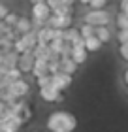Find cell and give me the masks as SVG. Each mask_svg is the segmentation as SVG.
I'll return each mask as SVG.
<instances>
[{"label":"cell","instance_id":"cell-1","mask_svg":"<svg viewBox=\"0 0 128 132\" xmlns=\"http://www.w3.org/2000/svg\"><path fill=\"white\" fill-rule=\"evenodd\" d=\"M75 127H77V119L68 111H53L47 119L49 132H74Z\"/></svg>","mask_w":128,"mask_h":132},{"label":"cell","instance_id":"cell-2","mask_svg":"<svg viewBox=\"0 0 128 132\" xmlns=\"http://www.w3.org/2000/svg\"><path fill=\"white\" fill-rule=\"evenodd\" d=\"M83 21L85 23H89V25H92V27H102V25H109L111 23V13H109L107 10H90L87 15L83 17Z\"/></svg>","mask_w":128,"mask_h":132},{"label":"cell","instance_id":"cell-3","mask_svg":"<svg viewBox=\"0 0 128 132\" xmlns=\"http://www.w3.org/2000/svg\"><path fill=\"white\" fill-rule=\"evenodd\" d=\"M49 15H51V8H49L47 2H36V4H32V19H34L36 27H44Z\"/></svg>","mask_w":128,"mask_h":132},{"label":"cell","instance_id":"cell-4","mask_svg":"<svg viewBox=\"0 0 128 132\" xmlns=\"http://www.w3.org/2000/svg\"><path fill=\"white\" fill-rule=\"evenodd\" d=\"M6 93H8L10 96H13V98H21V96H25V94L28 93V83L23 81L21 77L11 79L8 85H6Z\"/></svg>","mask_w":128,"mask_h":132},{"label":"cell","instance_id":"cell-5","mask_svg":"<svg viewBox=\"0 0 128 132\" xmlns=\"http://www.w3.org/2000/svg\"><path fill=\"white\" fill-rule=\"evenodd\" d=\"M45 25L51 28H68L72 25V13H51Z\"/></svg>","mask_w":128,"mask_h":132},{"label":"cell","instance_id":"cell-6","mask_svg":"<svg viewBox=\"0 0 128 132\" xmlns=\"http://www.w3.org/2000/svg\"><path fill=\"white\" fill-rule=\"evenodd\" d=\"M72 83V76L66 74V72H57V74H51V85L55 89H58L60 93L64 91V89H68Z\"/></svg>","mask_w":128,"mask_h":132},{"label":"cell","instance_id":"cell-7","mask_svg":"<svg viewBox=\"0 0 128 132\" xmlns=\"http://www.w3.org/2000/svg\"><path fill=\"white\" fill-rule=\"evenodd\" d=\"M32 64H34V55H32V49L19 53V59H17V64H15V66H17V68H19L21 72H30Z\"/></svg>","mask_w":128,"mask_h":132},{"label":"cell","instance_id":"cell-8","mask_svg":"<svg viewBox=\"0 0 128 132\" xmlns=\"http://www.w3.org/2000/svg\"><path fill=\"white\" fill-rule=\"evenodd\" d=\"M40 96L45 102H55V100H60V91L55 89L49 83V85H45V87H40Z\"/></svg>","mask_w":128,"mask_h":132},{"label":"cell","instance_id":"cell-9","mask_svg":"<svg viewBox=\"0 0 128 132\" xmlns=\"http://www.w3.org/2000/svg\"><path fill=\"white\" fill-rule=\"evenodd\" d=\"M58 64H60V72H66V74H70V76H74L75 74V70H77V62L72 61V57H58Z\"/></svg>","mask_w":128,"mask_h":132},{"label":"cell","instance_id":"cell-10","mask_svg":"<svg viewBox=\"0 0 128 132\" xmlns=\"http://www.w3.org/2000/svg\"><path fill=\"white\" fill-rule=\"evenodd\" d=\"M53 40V28L44 25L40 28V30H36V42L38 44H49V42Z\"/></svg>","mask_w":128,"mask_h":132},{"label":"cell","instance_id":"cell-11","mask_svg":"<svg viewBox=\"0 0 128 132\" xmlns=\"http://www.w3.org/2000/svg\"><path fill=\"white\" fill-rule=\"evenodd\" d=\"M47 66H49V61H44V59H34V64L30 72L38 77V76H44V74H49V70H47Z\"/></svg>","mask_w":128,"mask_h":132},{"label":"cell","instance_id":"cell-12","mask_svg":"<svg viewBox=\"0 0 128 132\" xmlns=\"http://www.w3.org/2000/svg\"><path fill=\"white\" fill-rule=\"evenodd\" d=\"M70 57H72V61H74V62L83 64L85 61H87V49H85V47H72Z\"/></svg>","mask_w":128,"mask_h":132},{"label":"cell","instance_id":"cell-13","mask_svg":"<svg viewBox=\"0 0 128 132\" xmlns=\"http://www.w3.org/2000/svg\"><path fill=\"white\" fill-rule=\"evenodd\" d=\"M13 28H15V32H19V34L28 32L30 28H32V21L27 19V17H17V21H15Z\"/></svg>","mask_w":128,"mask_h":132},{"label":"cell","instance_id":"cell-14","mask_svg":"<svg viewBox=\"0 0 128 132\" xmlns=\"http://www.w3.org/2000/svg\"><path fill=\"white\" fill-rule=\"evenodd\" d=\"M94 36L98 38L102 44H107L109 40H111V32H109L107 25H102V27H96L94 28Z\"/></svg>","mask_w":128,"mask_h":132},{"label":"cell","instance_id":"cell-15","mask_svg":"<svg viewBox=\"0 0 128 132\" xmlns=\"http://www.w3.org/2000/svg\"><path fill=\"white\" fill-rule=\"evenodd\" d=\"M85 40V49L87 51H98L100 47H102V42L96 38V36H87V38H83Z\"/></svg>","mask_w":128,"mask_h":132},{"label":"cell","instance_id":"cell-16","mask_svg":"<svg viewBox=\"0 0 128 132\" xmlns=\"http://www.w3.org/2000/svg\"><path fill=\"white\" fill-rule=\"evenodd\" d=\"M79 36H81V34H79V30H75V28H70V30H68V28H64V36H62V38H64L66 42H70V44H72V42L77 40Z\"/></svg>","mask_w":128,"mask_h":132},{"label":"cell","instance_id":"cell-17","mask_svg":"<svg viewBox=\"0 0 128 132\" xmlns=\"http://www.w3.org/2000/svg\"><path fill=\"white\" fill-rule=\"evenodd\" d=\"M94 28H96V27H92V25H89V23L83 21L81 28H79V34H81L83 38H87V36H92V34H94Z\"/></svg>","mask_w":128,"mask_h":132},{"label":"cell","instance_id":"cell-18","mask_svg":"<svg viewBox=\"0 0 128 132\" xmlns=\"http://www.w3.org/2000/svg\"><path fill=\"white\" fill-rule=\"evenodd\" d=\"M117 27L119 28H128V15H124L123 11L117 15Z\"/></svg>","mask_w":128,"mask_h":132},{"label":"cell","instance_id":"cell-19","mask_svg":"<svg viewBox=\"0 0 128 132\" xmlns=\"http://www.w3.org/2000/svg\"><path fill=\"white\" fill-rule=\"evenodd\" d=\"M36 81H38V87H45L51 83V74H44V76H38L36 77Z\"/></svg>","mask_w":128,"mask_h":132},{"label":"cell","instance_id":"cell-20","mask_svg":"<svg viewBox=\"0 0 128 132\" xmlns=\"http://www.w3.org/2000/svg\"><path fill=\"white\" fill-rule=\"evenodd\" d=\"M17 17H19V15H15V13H10V11H8V13L4 15V19H2V21H4L8 27H13V25H15V21H17Z\"/></svg>","mask_w":128,"mask_h":132},{"label":"cell","instance_id":"cell-21","mask_svg":"<svg viewBox=\"0 0 128 132\" xmlns=\"http://www.w3.org/2000/svg\"><path fill=\"white\" fill-rule=\"evenodd\" d=\"M106 2H107V0H89L87 4H89L92 10H100V8H104V6H106Z\"/></svg>","mask_w":128,"mask_h":132},{"label":"cell","instance_id":"cell-22","mask_svg":"<svg viewBox=\"0 0 128 132\" xmlns=\"http://www.w3.org/2000/svg\"><path fill=\"white\" fill-rule=\"evenodd\" d=\"M117 40L121 42V44H124V42H128V28H119Z\"/></svg>","mask_w":128,"mask_h":132},{"label":"cell","instance_id":"cell-23","mask_svg":"<svg viewBox=\"0 0 128 132\" xmlns=\"http://www.w3.org/2000/svg\"><path fill=\"white\" fill-rule=\"evenodd\" d=\"M121 57L124 59V61H128V42H124V44H121Z\"/></svg>","mask_w":128,"mask_h":132},{"label":"cell","instance_id":"cell-24","mask_svg":"<svg viewBox=\"0 0 128 132\" xmlns=\"http://www.w3.org/2000/svg\"><path fill=\"white\" fill-rule=\"evenodd\" d=\"M121 11H123L124 15H128V0H123V2H121Z\"/></svg>","mask_w":128,"mask_h":132},{"label":"cell","instance_id":"cell-25","mask_svg":"<svg viewBox=\"0 0 128 132\" xmlns=\"http://www.w3.org/2000/svg\"><path fill=\"white\" fill-rule=\"evenodd\" d=\"M8 13V8H6L4 4H0V19H4V15Z\"/></svg>","mask_w":128,"mask_h":132},{"label":"cell","instance_id":"cell-26","mask_svg":"<svg viewBox=\"0 0 128 132\" xmlns=\"http://www.w3.org/2000/svg\"><path fill=\"white\" fill-rule=\"evenodd\" d=\"M124 83H126V85H128V70L124 72Z\"/></svg>","mask_w":128,"mask_h":132},{"label":"cell","instance_id":"cell-27","mask_svg":"<svg viewBox=\"0 0 128 132\" xmlns=\"http://www.w3.org/2000/svg\"><path fill=\"white\" fill-rule=\"evenodd\" d=\"M32 4H36V2H45V0H30Z\"/></svg>","mask_w":128,"mask_h":132},{"label":"cell","instance_id":"cell-28","mask_svg":"<svg viewBox=\"0 0 128 132\" xmlns=\"http://www.w3.org/2000/svg\"><path fill=\"white\" fill-rule=\"evenodd\" d=\"M79 2H83V4H87V2H89V0H79Z\"/></svg>","mask_w":128,"mask_h":132}]
</instances>
